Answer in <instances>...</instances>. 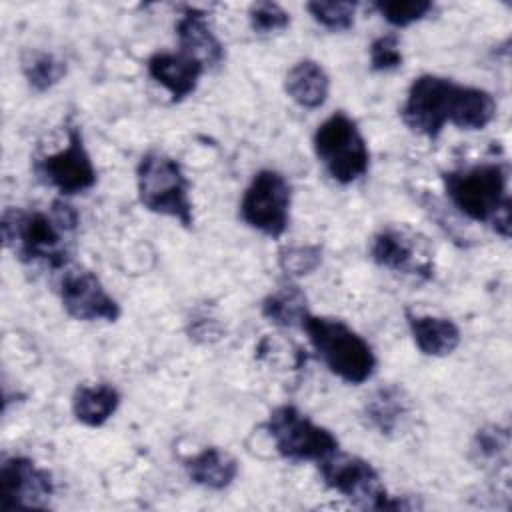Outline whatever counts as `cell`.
<instances>
[{
	"mask_svg": "<svg viewBox=\"0 0 512 512\" xmlns=\"http://www.w3.org/2000/svg\"><path fill=\"white\" fill-rule=\"evenodd\" d=\"M306 10L314 18V22H318L326 30L344 32L354 26V16L358 10V4L348 2V0H338V2L314 0V2L306 4Z\"/></svg>",
	"mask_w": 512,
	"mask_h": 512,
	"instance_id": "484cf974",
	"label": "cell"
},
{
	"mask_svg": "<svg viewBox=\"0 0 512 512\" xmlns=\"http://www.w3.org/2000/svg\"><path fill=\"white\" fill-rule=\"evenodd\" d=\"M188 478L208 490H224L238 476V460L224 448L208 446L184 460Z\"/></svg>",
	"mask_w": 512,
	"mask_h": 512,
	"instance_id": "d6986e66",
	"label": "cell"
},
{
	"mask_svg": "<svg viewBox=\"0 0 512 512\" xmlns=\"http://www.w3.org/2000/svg\"><path fill=\"white\" fill-rule=\"evenodd\" d=\"M176 36L178 50L204 64V68H214L222 64L224 44L210 28L204 10L194 6H182V14L176 22Z\"/></svg>",
	"mask_w": 512,
	"mask_h": 512,
	"instance_id": "9a60e30c",
	"label": "cell"
},
{
	"mask_svg": "<svg viewBox=\"0 0 512 512\" xmlns=\"http://www.w3.org/2000/svg\"><path fill=\"white\" fill-rule=\"evenodd\" d=\"M318 470L322 476V482L348 498L352 504L360 508L370 510H384V504L388 500L386 486L382 484V478L378 470L364 458L334 450L326 458L318 460Z\"/></svg>",
	"mask_w": 512,
	"mask_h": 512,
	"instance_id": "ba28073f",
	"label": "cell"
},
{
	"mask_svg": "<svg viewBox=\"0 0 512 512\" xmlns=\"http://www.w3.org/2000/svg\"><path fill=\"white\" fill-rule=\"evenodd\" d=\"M120 402L118 388L108 382L80 384L72 394V414L80 424L100 428L116 414Z\"/></svg>",
	"mask_w": 512,
	"mask_h": 512,
	"instance_id": "ffe728a7",
	"label": "cell"
},
{
	"mask_svg": "<svg viewBox=\"0 0 512 512\" xmlns=\"http://www.w3.org/2000/svg\"><path fill=\"white\" fill-rule=\"evenodd\" d=\"M312 146L326 174L346 186L366 176L370 150L358 124L346 112H334L318 124Z\"/></svg>",
	"mask_w": 512,
	"mask_h": 512,
	"instance_id": "5b68a950",
	"label": "cell"
},
{
	"mask_svg": "<svg viewBox=\"0 0 512 512\" xmlns=\"http://www.w3.org/2000/svg\"><path fill=\"white\" fill-rule=\"evenodd\" d=\"M442 184L452 206L466 218L490 224L502 238L510 236L508 166L504 162H480L442 174Z\"/></svg>",
	"mask_w": 512,
	"mask_h": 512,
	"instance_id": "6da1fadb",
	"label": "cell"
},
{
	"mask_svg": "<svg viewBox=\"0 0 512 512\" xmlns=\"http://www.w3.org/2000/svg\"><path fill=\"white\" fill-rule=\"evenodd\" d=\"M136 190L148 212L174 218L184 228L194 226L190 180L172 156L156 150L146 152L136 166Z\"/></svg>",
	"mask_w": 512,
	"mask_h": 512,
	"instance_id": "3957f363",
	"label": "cell"
},
{
	"mask_svg": "<svg viewBox=\"0 0 512 512\" xmlns=\"http://www.w3.org/2000/svg\"><path fill=\"white\" fill-rule=\"evenodd\" d=\"M260 312L274 326L294 328L302 326V320L310 310L306 294L300 290V286L286 282L262 300Z\"/></svg>",
	"mask_w": 512,
	"mask_h": 512,
	"instance_id": "7402d4cb",
	"label": "cell"
},
{
	"mask_svg": "<svg viewBox=\"0 0 512 512\" xmlns=\"http://www.w3.org/2000/svg\"><path fill=\"white\" fill-rule=\"evenodd\" d=\"M408 330L416 348L424 356L442 358L450 356L462 340L460 328L452 318L446 316H432V314H418L410 308L404 310Z\"/></svg>",
	"mask_w": 512,
	"mask_h": 512,
	"instance_id": "2e32d148",
	"label": "cell"
},
{
	"mask_svg": "<svg viewBox=\"0 0 512 512\" xmlns=\"http://www.w3.org/2000/svg\"><path fill=\"white\" fill-rule=\"evenodd\" d=\"M324 366L346 384H364L376 372L372 346L344 320L308 312L300 326Z\"/></svg>",
	"mask_w": 512,
	"mask_h": 512,
	"instance_id": "7a4b0ae2",
	"label": "cell"
},
{
	"mask_svg": "<svg viewBox=\"0 0 512 512\" xmlns=\"http://www.w3.org/2000/svg\"><path fill=\"white\" fill-rule=\"evenodd\" d=\"M58 294L64 312L78 322H116L122 314L100 278L86 268H68L60 278Z\"/></svg>",
	"mask_w": 512,
	"mask_h": 512,
	"instance_id": "8fae6325",
	"label": "cell"
},
{
	"mask_svg": "<svg viewBox=\"0 0 512 512\" xmlns=\"http://www.w3.org/2000/svg\"><path fill=\"white\" fill-rule=\"evenodd\" d=\"M362 414L382 436L394 434L410 414V396L400 384H382L364 402Z\"/></svg>",
	"mask_w": 512,
	"mask_h": 512,
	"instance_id": "e0dca14e",
	"label": "cell"
},
{
	"mask_svg": "<svg viewBox=\"0 0 512 512\" xmlns=\"http://www.w3.org/2000/svg\"><path fill=\"white\" fill-rule=\"evenodd\" d=\"M248 22L250 28L256 34H272V32H282L290 26V12H286L280 4L276 2H254L248 8Z\"/></svg>",
	"mask_w": 512,
	"mask_h": 512,
	"instance_id": "83f0119b",
	"label": "cell"
},
{
	"mask_svg": "<svg viewBox=\"0 0 512 512\" xmlns=\"http://www.w3.org/2000/svg\"><path fill=\"white\" fill-rule=\"evenodd\" d=\"M36 172L62 196L86 192L96 184V168L78 126L68 128L66 146L50 156H44L36 164Z\"/></svg>",
	"mask_w": 512,
	"mask_h": 512,
	"instance_id": "30bf717a",
	"label": "cell"
},
{
	"mask_svg": "<svg viewBox=\"0 0 512 512\" xmlns=\"http://www.w3.org/2000/svg\"><path fill=\"white\" fill-rule=\"evenodd\" d=\"M292 186L286 176L272 168L258 170L240 200V218L252 230L280 238L290 224Z\"/></svg>",
	"mask_w": 512,
	"mask_h": 512,
	"instance_id": "52a82bcc",
	"label": "cell"
},
{
	"mask_svg": "<svg viewBox=\"0 0 512 512\" xmlns=\"http://www.w3.org/2000/svg\"><path fill=\"white\" fill-rule=\"evenodd\" d=\"M322 264V248L318 244L284 246L278 250V266L288 278H300L314 272Z\"/></svg>",
	"mask_w": 512,
	"mask_h": 512,
	"instance_id": "4316f807",
	"label": "cell"
},
{
	"mask_svg": "<svg viewBox=\"0 0 512 512\" xmlns=\"http://www.w3.org/2000/svg\"><path fill=\"white\" fill-rule=\"evenodd\" d=\"M4 246L22 262H44L58 270L68 262L64 234L52 212L6 208L2 212Z\"/></svg>",
	"mask_w": 512,
	"mask_h": 512,
	"instance_id": "277c9868",
	"label": "cell"
},
{
	"mask_svg": "<svg viewBox=\"0 0 512 512\" xmlns=\"http://www.w3.org/2000/svg\"><path fill=\"white\" fill-rule=\"evenodd\" d=\"M494 116L496 100L488 90L458 84L452 100L450 124L460 130H482L494 120Z\"/></svg>",
	"mask_w": 512,
	"mask_h": 512,
	"instance_id": "44dd1931",
	"label": "cell"
},
{
	"mask_svg": "<svg viewBox=\"0 0 512 512\" xmlns=\"http://www.w3.org/2000/svg\"><path fill=\"white\" fill-rule=\"evenodd\" d=\"M368 56H370V68L374 72H392L400 68L404 62V56L400 50L398 34L390 32L374 38L368 48Z\"/></svg>",
	"mask_w": 512,
	"mask_h": 512,
	"instance_id": "f1b7e54d",
	"label": "cell"
},
{
	"mask_svg": "<svg viewBox=\"0 0 512 512\" xmlns=\"http://www.w3.org/2000/svg\"><path fill=\"white\" fill-rule=\"evenodd\" d=\"M146 70L156 84L168 90L172 102L188 98L198 88V82L206 72L204 64L180 50L154 52L146 62Z\"/></svg>",
	"mask_w": 512,
	"mask_h": 512,
	"instance_id": "5bb4252c",
	"label": "cell"
},
{
	"mask_svg": "<svg viewBox=\"0 0 512 512\" xmlns=\"http://www.w3.org/2000/svg\"><path fill=\"white\" fill-rule=\"evenodd\" d=\"M20 70L32 90L46 92L64 78L66 64L52 52L24 50L20 56Z\"/></svg>",
	"mask_w": 512,
	"mask_h": 512,
	"instance_id": "603a6c76",
	"label": "cell"
},
{
	"mask_svg": "<svg viewBox=\"0 0 512 512\" xmlns=\"http://www.w3.org/2000/svg\"><path fill=\"white\" fill-rule=\"evenodd\" d=\"M54 492L52 474L28 456H8L0 464V508H46Z\"/></svg>",
	"mask_w": 512,
	"mask_h": 512,
	"instance_id": "7c38bea8",
	"label": "cell"
},
{
	"mask_svg": "<svg viewBox=\"0 0 512 512\" xmlns=\"http://www.w3.org/2000/svg\"><path fill=\"white\" fill-rule=\"evenodd\" d=\"M458 84L438 74H420L412 80L400 108L402 122L416 134L438 138L450 122L452 100Z\"/></svg>",
	"mask_w": 512,
	"mask_h": 512,
	"instance_id": "9c48e42d",
	"label": "cell"
},
{
	"mask_svg": "<svg viewBox=\"0 0 512 512\" xmlns=\"http://www.w3.org/2000/svg\"><path fill=\"white\" fill-rule=\"evenodd\" d=\"M508 452H510V432L498 424H490L480 428L474 434L470 456L482 468H508Z\"/></svg>",
	"mask_w": 512,
	"mask_h": 512,
	"instance_id": "cb8c5ba5",
	"label": "cell"
},
{
	"mask_svg": "<svg viewBox=\"0 0 512 512\" xmlns=\"http://www.w3.org/2000/svg\"><path fill=\"white\" fill-rule=\"evenodd\" d=\"M276 452L292 462H318L340 448L338 438L292 404L276 406L264 422Z\"/></svg>",
	"mask_w": 512,
	"mask_h": 512,
	"instance_id": "8992f818",
	"label": "cell"
},
{
	"mask_svg": "<svg viewBox=\"0 0 512 512\" xmlns=\"http://www.w3.org/2000/svg\"><path fill=\"white\" fill-rule=\"evenodd\" d=\"M374 10L394 28H406L424 20L434 4L430 0H380L374 2Z\"/></svg>",
	"mask_w": 512,
	"mask_h": 512,
	"instance_id": "d4e9b609",
	"label": "cell"
},
{
	"mask_svg": "<svg viewBox=\"0 0 512 512\" xmlns=\"http://www.w3.org/2000/svg\"><path fill=\"white\" fill-rule=\"evenodd\" d=\"M370 258L376 266L392 272L432 278V256L420 248L414 234L402 228L388 226L376 232L370 242Z\"/></svg>",
	"mask_w": 512,
	"mask_h": 512,
	"instance_id": "4fadbf2b",
	"label": "cell"
},
{
	"mask_svg": "<svg viewBox=\"0 0 512 512\" xmlns=\"http://www.w3.org/2000/svg\"><path fill=\"white\" fill-rule=\"evenodd\" d=\"M284 92L300 108H320L330 94V76L326 68L310 58L298 60L284 78Z\"/></svg>",
	"mask_w": 512,
	"mask_h": 512,
	"instance_id": "ac0fdd59",
	"label": "cell"
}]
</instances>
